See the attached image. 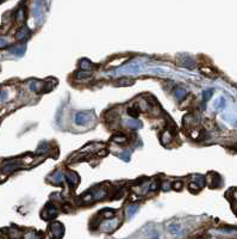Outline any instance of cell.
Wrapping results in <instances>:
<instances>
[{"label": "cell", "mask_w": 237, "mask_h": 239, "mask_svg": "<svg viewBox=\"0 0 237 239\" xmlns=\"http://www.w3.org/2000/svg\"><path fill=\"white\" fill-rule=\"evenodd\" d=\"M88 119H89V117L85 113H80V114H77L76 116H75V122H76L77 125H81V123H85V122H87V121H88Z\"/></svg>", "instance_id": "obj_1"}, {"label": "cell", "mask_w": 237, "mask_h": 239, "mask_svg": "<svg viewBox=\"0 0 237 239\" xmlns=\"http://www.w3.org/2000/svg\"><path fill=\"white\" fill-rule=\"evenodd\" d=\"M179 184H175L174 185V189H181V186H182V184H181V182H178Z\"/></svg>", "instance_id": "obj_6"}, {"label": "cell", "mask_w": 237, "mask_h": 239, "mask_svg": "<svg viewBox=\"0 0 237 239\" xmlns=\"http://www.w3.org/2000/svg\"><path fill=\"white\" fill-rule=\"evenodd\" d=\"M128 113H129V115L132 116V117H137V115H138V113H137L134 108H132V109H129V111H128Z\"/></svg>", "instance_id": "obj_4"}, {"label": "cell", "mask_w": 237, "mask_h": 239, "mask_svg": "<svg viewBox=\"0 0 237 239\" xmlns=\"http://www.w3.org/2000/svg\"><path fill=\"white\" fill-rule=\"evenodd\" d=\"M211 96H212V90L205 91V92H204V101H208V99L211 98Z\"/></svg>", "instance_id": "obj_2"}, {"label": "cell", "mask_w": 237, "mask_h": 239, "mask_svg": "<svg viewBox=\"0 0 237 239\" xmlns=\"http://www.w3.org/2000/svg\"><path fill=\"white\" fill-rule=\"evenodd\" d=\"M12 53L17 54V55H22L24 53V49L23 48H13V50H11Z\"/></svg>", "instance_id": "obj_3"}, {"label": "cell", "mask_w": 237, "mask_h": 239, "mask_svg": "<svg viewBox=\"0 0 237 239\" xmlns=\"http://www.w3.org/2000/svg\"><path fill=\"white\" fill-rule=\"evenodd\" d=\"M5 46H6V41L4 38H0V48L5 47Z\"/></svg>", "instance_id": "obj_5"}]
</instances>
